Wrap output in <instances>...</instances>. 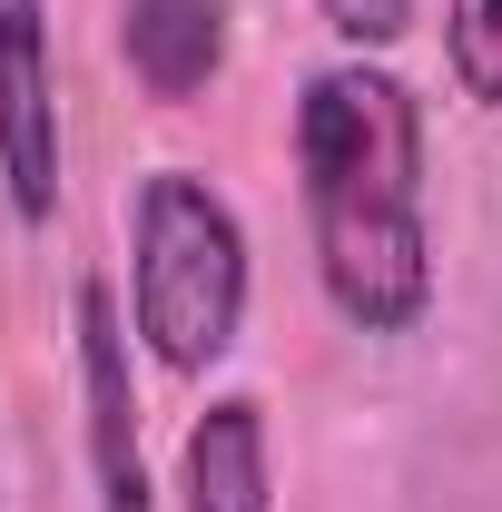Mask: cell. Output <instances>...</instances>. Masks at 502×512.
I'll return each instance as SVG.
<instances>
[{
	"label": "cell",
	"instance_id": "6da1fadb",
	"mask_svg": "<svg viewBox=\"0 0 502 512\" xmlns=\"http://www.w3.org/2000/svg\"><path fill=\"white\" fill-rule=\"evenodd\" d=\"M296 178H306L315 276L335 316L404 335L434 306V227H424V99L375 60H335L296 99Z\"/></svg>",
	"mask_w": 502,
	"mask_h": 512
},
{
	"label": "cell",
	"instance_id": "7a4b0ae2",
	"mask_svg": "<svg viewBox=\"0 0 502 512\" xmlns=\"http://www.w3.org/2000/svg\"><path fill=\"white\" fill-rule=\"evenodd\" d=\"M128 325L168 375H207L247 325V227L197 168H148L128 207Z\"/></svg>",
	"mask_w": 502,
	"mask_h": 512
},
{
	"label": "cell",
	"instance_id": "3957f363",
	"mask_svg": "<svg viewBox=\"0 0 502 512\" xmlns=\"http://www.w3.org/2000/svg\"><path fill=\"white\" fill-rule=\"evenodd\" d=\"M0 188L20 227L60 207V79H50V0H0Z\"/></svg>",
	"mask_w": 502,
	"mask_h": 512
},
{
	"label": "cell",
	"instance_id": "277c9868",
	"mask_svg": "<svg viewBox=\"0 0 502 512\" xmlns=\"http://www.w3.org/2000/svg\"><path fill=\"white\" fill-rule=\"evenodd\" d=\"M79 325V404H89V473H99V512H158L148 503V453H138V375H128V316L119 296L89 276L69 296Z\"/></svg>",
	"mask_w": 502,
	"mask_h": 512
},
{
	"label": "cell",
	"instance_id": "5b68a950",
	"mask_svg": "<svg viewBox=\"0 0 502 512\" xmlns=\"http://www.w3.org/2000/svg\"><path fill=\"white\" fill-rule=\"evenodd\" d=\"M178 493H188V512H276V463H266V404L256 394H217L188 424Z\"/></svg>",
	"mask_w": 502,
	"mask_h": 512
},
{
	"label": "cell",
	"instance_id": "8992f818",
	"mask_svg": "<svg viewBox=\"0 0 502 512\" xmlns=\"http://www.w3.org/2000/svg\"><path fill=\"white\" fill-rule=\"evenodd\" d=\"M119 50L148 99H197L227 60V0H119Z\"/></svg>",
	"mask_w": 502,
	"mask_h": 512
},
{
	"label": "cell",
	"instance_id": "52a82bcc",
	"mask_svg": "<svg viewBox=\"0 0 502 512\" xmlns=\"http://www.w3.org/2000/svg\"><path fill=\"white\" fill-rule=\"evenodd\" d=\"M443 50H453L463 99L502 109V0H443Z\"/></svg>",
	"mask_w": 502,
	"mask_h": 512
},
{
	"label": "cell",
	"instance_id": "ba28073f",
	"mask_svg": "<svg viewBox=\"0 0 502 512\" xmlns=\"http://www.w3.org/2000/svg\"><path fill=\"white\" fill-rule=\"evenodd\" d=\"M315 10H325V30L355 40V50H384V40L414 30V0H315Z\"/></svg>",
	"mask_w": 502,
	"mask_h": 512
}]
</instances>
